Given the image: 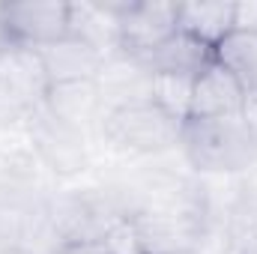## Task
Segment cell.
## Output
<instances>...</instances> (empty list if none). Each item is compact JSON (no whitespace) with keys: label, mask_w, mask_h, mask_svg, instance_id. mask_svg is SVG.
Masks as SVG:
<instances>
[{"label":"cell","mask_w":257,"mask_h":254,"mask_svg":"<svg viewBox=\"0 0 257 254\" xmlns=\"http://www.w3.org/2000/svg\"><path fill=\"white\" fill-rule=\"evenodd\" d=\"M150 84H153V72H147L141 60L128 57L123 51L108 57L96 78L99 96L102 102H111V111L135 102H150Z\"/></svg>","instance_id":"9"},{"label":"cell","mask_w":257,"mask_h":254,"mask_svg":"<svg viewBox=\"0 0 257 254\" xmlns=\"http://www.w3.org/2000/svg\"><path fill=\"white\" fill-rule=\"evenodd\" d=\"M171 254H200V251H194V248H183V251H171Z\"/></svg>","instance_id":"22"},{"label":"cell","mask_w":257,"mask_h":254,"mask_svg":"<svg viewBox=\"0 0 257 254\" xmlns=\"http://www.w3.org/2000/svg\"><path fill=\"white\" fill-rule=\"evenodd\" d=\"M135 60H141L144 69L153 72V75H180V78H192L194 81L203 69H209L215 63V48H209L206 42L177 30L162 45H156L153 51H147V54H141Z\"/></svg>","instance_id":"7"},{"label":"cell","mask_w":257,"mask_h":254,"mask_svg":"<svg viewBox=\"0 0 257 254\" xmlns=\"http://www.w3.org/2000/svg\"><path fill=\"white\" fill-rule=\"evenodd\" d=\"M144 254H171V251H183V248H194L192 236V224L186 215L177 212H141L132 215Z\"/></svg>","instance_id":"13"},{"label":"cell","mask_w":257,"mask_h":254,"mask_svg":"<svg viewBox=\"0 0 257 254\" xmlns=\"http://www.w3.org/2000/svg\"><path fill=\"white\" fill-rule=\"evenodd\" d=\"M6 45H12V42H9V33H6V3H0V51Z\"/></svg>","instance_id":"20"},{"label":"cell","mask_w":257,"mask_h":254,"mask_svg":"<svg viewBox=\"0 0 257 254\" xmlns=\"http://www.w3.org/2000/svg\"><path fill=\"white\" fill-rule=\"evenodd\" d=\"M242 114H248V99L239 81L224 66L212 63L194 78L189 120H224V117H242Z\"/></svg>","instance_id":"6"},{"label":"cell","mask_w":257,"mask_h":254,"mask_svg":"<svg viewBox=\"0 0 257 254\" xmlns=\"http://www.w3.org/2000/svg\"><path fill=\"white\" fill-rule=\"evenodd\" d=\"M180 147L197 171L230 174L257 159V132L245 114L224 120H186L180 129Z\"/></svg>","instance_id":"1"},{"label":"cell","mask_w":257,"mask_h":254,"mask_svg":"<svg viewBox=\"0 0 257 254\" xmlns=\"http://www.w3.org/2000/svg\"><path fill=\"white\" fill-rule=\"evenodd\" d=\"M177 27V3L165 0H132L120 12V51L128 57H141L174 36Z\"/></svg>","instance_id":"4"},{"label":"cell","mask_w":257,"mask_h":254,"mask_svg":"<svg viewBox=\"0 0 257 254\" xmlns=\"http://www.w3.org/2000/svg\"><path fill=\"white\" fill-rule=\"evenodd\" d=\"M48 87L51 84L36 48L6 45L0 51V96H6L9 105L15 108L42 105Z\"/></svg>","instance_id":"5"},{"label":"cell","mask_w":257,"mask_h":254,"mask_svg":"<svg viewBox=\"0 0 257 254\" xmlns=\"http://www.w3.org/2000/svg\"><path fill=\"white\" fill-rule=\"evenodd\" d=\"M120 12L123 3H69V36L108 60L120 54Z\"/></svg>","instance_id":"8"},{"label":"cell","mask_w":257,"mask_h":254,"mask_svg":"<svg viewBox=\"0 0 257 254\" xmlns=\"http://www.w3.org/2000/svg\"><path fill=\"white\" fill-rule=\"evenodd\" d=\"M215 63L224 66L242 87L248 108L257 105V33L233 30L215 45Z\"/></svg>","instance_id":"14"},{"label":"cell","mask_w":257,"mask_h":254,"mask_svg":"<svg viewBox=\"0 0 257 254\" xmlns=\"http://www.w3.org/2000/svg\"><path fill=\"white\" fill-rule=\"evenodd\" d=\"M177 27L194 39L215 48L236 30V3L227 0H192L177 3Z\"/></svg>","instance_id":"11"},{"label":"cell","mask_w":257,"mask_h":254,"mask_svg":"<svg viewBox=\"0 0 257 254\" xmlns=\"http://www.w3.org/2000/svg\"><path fill=\"white\" fill-rule=\"evenodd\" d=\"M239 254H257V236H251V239L239 248Z\"/></svg>","instance_id":"21"},{"label":"cell","mask_w":257,"mask_h":254,"mask_svg":"<svg viewBox=\"0 0 257 254\" xmlns=\"http://www.w3.org/2000/svg\"><path fill=\"white\" fill-rule=\"evenodd\" d=\"M236 30H251V33H257V0L236 3Z\"/></svg>","instance_id":"18"},{"label":"cell","mask_w":257,"mask_h":254,"mask_svg":"<svg viewBox=\"0 0 257 254\" xmlns=\"http://www.w3.org/2000/svg\"><path fill=\"white\" fill-rule=\"evenodd\" d=\"M57 254H111L99 239H90V242H63Z\"/></svg>","instance_id":"19"},{"label":"cell","mask_w":257,"mask_h":254,"mask_svg":"<svg viewBox=\"0 0 257 254\" xmlns=\"http://www.w3.org/2000/svg\"><path fill=\"white\" fill-rule=\"evenodd\" d=\"M6 33L12 45L45 48L69 36V3L21 0L6 3Z\"/></svg>","instance_id":"3"},{"label":"cell","mask_w":257,"mask_h":254,"mask_svg":"<svg viewBox=\"0 0 257 254\" xmlns=\"http://www.w3.org/2000/svg\"><path fill=\"white\" fill-rule=\"evenodd\" d=\"M102 96L96 81H69V84H51L45 93L42 108L48 111V117H54L57 123L72 129H81L87 120H93V114L99 111Z\"/></svg>","instance_id":"12"},{"label":"cell","mask_w":257,"mask_h":254,"mask_svg":"<svg viewBox=\"0 0 257 254\" xmlns=\"http://www.w3.org/2000/svg\"><path fill=\"white\" fill-rule=\"evenodd\" d=\"M180 129L183 123L171 120L153 102H135V105L114 108L102 120V132L111 141V147L120 153H135V156L165 153L168 147L180 144Z\"/></svg>","instance_id":"2"},{"label":"cell","mask_w":257,"mask_h":254,"mask_svg":"<svg viewBox=\"0 0 257 254\" xmlns=\"http://www.w3.org/2000/svg\"><path fill=\"white\" fill-rule=\"evenodd\" d=\"M39 60L45 66L48 84H69V81H96L105 57L90 48L87 42L66 36L60 42H51L45 48H36Z\"/></svg>","instance_id":"10"},{"label":"cell","mask_w":257,"mask_h":254,"mask_svg":"<svg viewBox=\"0 0 257 254\" xmlns=\"http://www.w3.org/2000/svg\"><path fill=\"white\" fill-rule=\"evenodd\" d=\"M39 150L54 171L72 174V171H81L84 165V147L78 141V129L63 126L54 117H48V126L39 129Z\"/></svg>","instance_id":"15"},{"label":"cell","mask_w":257,"mask_h":254,"mask_svg":"<svg viewBox=\"0 0 257 254\" xmlns=\"http://www.w3.org/2000/svg\"><path fill=\"white\" fill-rule=\"evenodd\" d=\"M99 242H102L111 254H144L141 236H138V227H135V221H132L128 215L114 218V221L105 227V233H102Z\"/></svg>","instance_id":"17"},{"label":"cell","mask_w":257,"mask_h":254,"mask_svg":"<svg viewBox=\"0 0 257 254\" xmlns=\"http://www.w3.org/2000/svg\"><path fill=\"white\" fill-rule=\"evenodd\" d=\"M192 78H180V75H153L150 84V102L165 111L171 120L186 123L192 114Z\"/></svg>","instance_id":"16"}]
</instances>
